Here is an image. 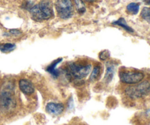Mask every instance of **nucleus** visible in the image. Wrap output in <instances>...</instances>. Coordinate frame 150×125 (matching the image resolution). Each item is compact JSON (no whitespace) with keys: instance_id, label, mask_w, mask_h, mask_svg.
Instances as JSON below:
<instances>
[{"instance_id":"nucleus-1","label":"nucleus","mask_w":150,"mask_h":125,"mask_svg":"<svg viewBox=\"0 0 150 125\" xmlns=\"http://www.w3.org/2000/svg\"><path fill=\"white\" fill-rule=\"evenodd\" d=\"M32 18L37 21L48 20L53 16L52 3L48 0H42L29 9Z\"/></svg>"},{"instance_id":"nucleus-2","label":"nucleus","mask_w":150,"mask_h":125,"mask_svg":"<svg viewBox=\"0 0 150 125\" xmlns=\"http://www.w3.org/2000/svg\"><path fill=\"white\" fill-rule=\"evenodd\" d=\"M16 102L13 97V86L8 83L0 93V108L3 111H9L16 107Z\"/></svg>"},{"instance_id":"nucleus-3","label":"nucleus","mask_w":150,"mask_h":125,"mask_svg":"<svg viewBox=\"0 0 150 125\" xmlns=\"http://www.w3.org/2000/svg\"><path fill=\"white\" fill-rule=\"evenodd\" d=\"M92 70L91 64H79L76 63H71L68 65L67 70V76L77 80L83 78L89 75Z\"/></svg>"},{"instance_id":"nucleus-4","label":"nucleus","mask_w":150,"mask_h":125,"mask_svg":"<svg viewBox=\"0 0 150 125\" xmlns=\"http://www.w3.org/2000/svg\"><path fill=\"white\" fill-rule=\"evenodd\" d=\"M150 92V83L149 81H144L139 83L136 86H128L125 89V94L132 99H138Z\"/></svg>"},{"instance_id":"nucleus-5","label":"nucleus","mask_w":150,"mask_h":125,"mask_svg":"<svg viewBox=\"0 0 150 125\" xmlns=\"http://www.w3.org/2000/svg\"><path fill=\"white\" fill-rule=\"evenodd\" d=\"M56 10L59 17L62 19L70 18L74 12V7L72 0H57Z\"/></svg>"},{"instance_id":"nucleus-6","label":"nucleus","mask_w":150,"mask_h":125,"mask_svg":"<svg viewBox=\"0 0 150 125\" xmlns=\"http://www.w3.org/2000/svg\"><path fill=\"white\" fill-rule=\"evenodd\" d=\"M120 80L122 83L127 84H137L144 78V75L139 71H122L120 73Z\"/></svg>"},{"instance_id":"nucleus-7","label":"nucleus","mask_w":150,"mask_h":125,"mask_svg":"<svg viewBox=\"0 0 150 125\" xmlns=\"http://www.w3.org/2000/svg\"><path fill=\"white\" fill-rule=\"evenodd\" d=\"M19 89L25 95H32L35 92V87L30 81L27 79H21L18 83Z\"/></svg>"},{"instance_id":"nucleus-8","label":"nucleus","mask_w":150,"mask_h":125,"mask_svg":"<svg viewBox=\"0 0 150 125\" xmlns=\"http://www.w3.org/2000/svg\"><path fill=\"white\" fill-rule=\"evenodd\" d=\"M64 109V105L62 103L49 102L46 105L45 111L51 115H59L63 112Z\"/></svg>"},{"instance_id":"nucleus-9","label":"nucleus","mask_w":150,"mask_h":125,"mask_svg":"<svg viewBox=\"0 0 150 125\" xmlns=\"http://www.w3.org/2000/svg\"><path fill=\"white\" fill-rule=\"evenodd\" d=\"M62 60V59L61 58L55 60V61H53V62L51 63V64H50V65L46 68L47 71H48L49 73H51V74L54 77L57 78V77H58L59 75V71L58 70H57V69H56V67H57V64H58L59 63L61 62Z\"/></svg>"},{"instance_id":"nucleus-10","label":"nucleus","mask_w":150,"mask_h":125,"mask_svg":"<svg viewBox=\"0 0 150 125\" xmlns=\"http://www.w3.org/2000/svg\"><path fill=\"white\" fill-rule=\"evenodd\" d=\"M114 70H115V67L112 64H108L107 65L106 67V72H105V76L104 77V81L105 83H110L112 80L113 77L114 75Z\"/></svg>"},{"instance_id":"nucleus-11","label":"nucleus","mask_w":150,"mask_h":125,"mask_svg":"<svg viewBox=\"0 0 150 125\" xmlns=\"http://www.w3.org/2000/svg\"><path fill=\"white\" fill-rule=\"evenodd\" d=\"M112 24L117 25V26H121V27L123 28L125 30H126L127 32H130V33H133V32H134V30H133L131 27H130V26L127 24L125 20L123 18H120L119 20H117V21L113 22Z\"/></svg>"},{"instance_id":"nucleus-12","label":"nucleus","mask_w":150,"mask_h":125,"mask_svg":"<svg viewBox=\"0 0 150 125\" xmlns=\"http://www.w3.org/2000/svg\"><path fill=\"white\" fill-rule=\"evenodd\" d=\"M139 7H140V4L139 3L132 2L127 6L126 10H127V13H130V14L136 15L139 13Z\"/></svg>"},{"instance_id":"nucleus-13","label":"nucleus","mask_w":150,"mask_h":125,"mask_svg":"<svg viewBox=\"0 0 150 125\" xmlns=\"http://www.w3.org/2000/svg\"><path fill=\"white\" fill-rule=\"evenodd\" d=\"M75 5L79 14H83L86 12V6L83 0H75Z\"/></svg>"},{"instance_id":"nucleus-14","label":"nucleus","mask_w":150,"mask_h":125,"mask_svg":"<svg viewBox=\"0 0 150 125\" xmlns=\"http://www.w3.org/2000/svg\"><path fill=\"white\" fill-rule=\"evenodd\" d=\"M16 45L13 43H4L0 45V51L2 53H9L16 48Z\"/></svg>"},{"instance_id":"nucleus-15","label":"nucleus","mask_w":150,"mask_h":125,"mask_svg":"<svg viewBox=\"0 0 150 125\" xmlns=\"http://www.w3.org/2000/svg\"><path fill=\"white\" fill-rule=\"evenodd\" d=\"M100 73V67L98 65L95 66L92 69V73H91V76L89 77V81L92 82L96 81L99 76Z\"/></svg>"},{"instance_id":"nucleus-16","label":"nucleus","mask_w":150,"mask_h":125,"mask_svg":"<svg viewBox=\"0 0 150 125\" xmlns=\"http://www.w3.org/2000/svg\"><path fill=\"white\" fill-rule=\"evenodd\" d=\"M141 16L144 20L150 23V7H144L142 10Z\"/></svg>"},{"instance_id":"nucleus-17","label":"nucleus","mask_w":150,"mask_h":125,"mask_svg":"<svg viewBox=\"0 0 150 125\" xmlns=\"http://www.w3.org/2000/svg\"><path fill=\"white\" fill-rule=\"evenodd\" d=\"M100 55H103V56L100 57V59L102 60L106 59L107 58H108V57H109V54H108V51H104V52H101Z\"/></svg>"},{"instance_id":"nucleus-18","label":"nucleus","mask_w":150,"mask_h":125,"mask_svg":"<svg viewBox=\"0 0 150 125\" xmlns=\"http://www.w3.org/2000/svg\"><path fill=\"white\" fill-rule=\"evenodd\" d=\"M10 33L13 35H19L21 34V32L18 29H11V30H10Z\"/></svg>"},{"instance_id":"nucleus-19","label":"nucleus","mask_w":150,"mask_h":125,"mask_svg":"<svg viewBox=\"0 0 150 125\" xmlns=\"http://www.w3.org/2000/svg\"><path fill=\"white\" fill-rule=\"evenodd\" d=\"M144 3L145 4L150 5V0H144Z\"/></svg>"},{"instance_id":"nucleus-20","label":"nucleus","mask_w":150,"mask_h":125,"mask_svg":"<svg viewBox=\"0 0 150 125\" xmlns=\"http://www.w3.org/2000/svg\"><path fill=\"white\" fill-rule=\"evenodd\" d=\"M85 1H87V2H89V3H91V2H93L94 1H95V0H84Z\"/></svg>"}]
</instances>
